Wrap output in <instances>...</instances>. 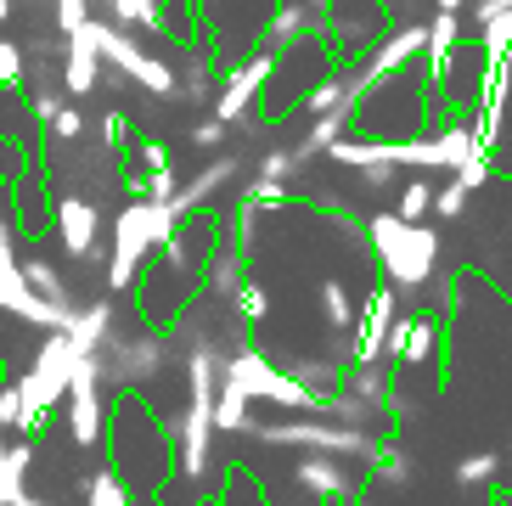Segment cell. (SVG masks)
Here are the masks:
<instances>
[{"label":"cell","mask_w":512,"mask_h":506,"mask_svg":"<svg viewBox=\"0 0 512 506\" xmlns=\"http://www.w3.org/2000/svg\"><path fill=\"white\" fill-rule=\"evenodd\" d=\"M366 242H372L377 265H383V276H389V287L400 298H417L434 287V276H439V231L434 225H411L394 209H383L366 220Z\"/></svg>","instance_id":"cell-1"},{"label":"cell","mask_w":512,"mask_h":506,"mask_svg":"<svg viewBox=\"0 0 512 506\" xmlns=\"http://www.w3.org/2000/svg\"><path fill=\"white\" fill-rule=\"evenodd\" d=\"M226 388H237L242 400L282 405V411H293V417H321V411H327V394L304 388L299 377L282 366V360H271L265 349H254V343L231 349V360H226Z\"/></svg>","instance_id":"cell-2"},{"label":"cell","mask_w":512,"mask_h":506,"mask_svg":"<svg viewBox=\"0 0 512 506\" xmlns=\"http://www.w3.org/2000/svg\"><path fill=\"white\" fill-rule=\"evenodd\" d=\"M259 445H276V450H304V456H344V462H366L383 450L372 428H349V422H332V417H299V422H265L254 428Z\"/></svg>","instance_id":"cell-3"},{"label":"cell","mask_w":512,"mask_h":506,"mask_svg":"<svg viewBox=\"0 0 512 506\" xmlns=\"http://www.w3.org/2000/svg\"><path fill=\"white\" fill-rule=\"evenodd\" d=\"M74 343H68V332H57L51 343H40V355H34V366L23 377H17V388H23V433L34 439V428H40V417H46L57 400H68V388H74Z\"/></svg>","instance_id":"cell-4"},{"label":"cell","mask_w":512,"mask_h":506,"mask_svg":"<svg viewBox=\"0 0 512 506\" xmlns=\"http://www.w3.org/2000/svg\"><path fill=\"white\" fill-rule=\"evenodd\" d=\"M417 57H428V29H417V23H406V29H394L383 45H372V51H366V62L344 79L355 113H361V107L372 102L383 85H394L400 74H411V68H417Z\"/></svg>","instance_id":"cell-5"},{"label":"cell","mask_w":512,"mask_h":506,"mask_svg":"<svg viewBox=\"0 0 512 506\" xmlns=\"http://www.w3.org/2000/svg\"><path fill=\"white\" fill-rule=\"evenodd\" d=\"M158 253V237H152V203L136 197L130 209H119V225H113V259H107V287L124 293V287L141 282V270L152 265Z\"/></svg>","instance_id":"cell-6"},{"label":"cell","mask_w":512,"mask_h":506,"mask_svg":"<svg viewBox=\"0 0 512 506\" xmlns=\"http://www.w3.org/2000/svg\"><path fill=\"white\" fill-rule=\"evenodd\" d=\"M96 45H102V62L124 68V79H136L147 96H175V90H181V74H175L164 57L141 51V45L130 40V34H119L113 23H96Z\"/></svg>","instance_id":"cell-7"},{"label":"cell","mask_w":512,"mask_h":506,"mask_svg":"<svg viewBox=\"0 0 512 506\" xmlns=\"http://www.w3.org/2000/svg\"><path fill=\"white\" fill-rule=\"evenodd\" d=\"M96 360H102V377H113V383H124V388H141V383H152V377L164 372L169 343L158 338V332H141V338H107Z\"/></svg>","instance_id":"cell-8"},{"label":"cell","mask_w":512,"mask_h":506,"mask_svg":"<svg viewBox=\"0 0 512 506\" xmlns=\"http://www.w3.org/2000/svg\"><path fill=\"white\" fill-rule=\"evenodd\" d=\"M276 68H282V57H276V51H265V45H259L254 57H242L237 68L226 74L220 96H214V119H220V124H242V119H248V107L265 96V85H271Z\"/></svg>","instance_id":"cell-9"},{"label":"cell","mask_w":512,"mask_h":506,"mask_svg":"<svg viewBox=\"0 0 512 506\" xmlns=\"http://www.w3.org/2000/svg\"><path fill=\"white\" fill-rule=\"evenodd\" d=\"M394 287L383 282V287H372L366 293V304H361V321H355V338H349V366H383L389 360V338H394Z\"/></svg>","instance_id":"cell-10"},{"label":"cell","mask_w":512,"mask_h":506,"mask_svg":"<svg viewBox=\"0 0 512 506\" xmlns=\"http://www.w3.org/2000/svg\"><path fill=\"white\" fill-rule=\"evenodd\" d=\"M102 360L96 355H79L74 366V388H68V433H74L79 450H96L102 445Z\"/></svg>","instance_id":"cell-11"},{"label":"cell","mask_w":512,"mask_h":506,"mask_svg":"<svg viewBox=\"0 0 512 506\" xmlns=\"http://www.w3.org/2000/svg\"><path fill=\"white\" fill-rule=\"evenodd\" d=\"M321 29L338 51H372V45L389 40V23H383V6L377 0H332L327 17H321Z\"/></svg>","instance_id":"cell-12"},{"label":"cell","mask_w":512,"mask_h":506,"mask_svg":"<svg viewBox=\"0 0 512 506\" xmlns=\"http://www.w3.org/2000/svg\"><path fill=\"white\" fill-rule=\"evenodd\" d=\"M51 231H57L62 253L74 259V265H91L96 259V242H102V209H96L91 197H57V209H51Z\"/></svg>","instance_id":"cell-13"},{"label":"cell","mask_w":512,"mask_h":506,"mask_svg":"<svg viewBox=\"0 0 512 506\" xmlns=\"http://www.w3.org/2000/svg\"><path fill=\"white\" fill-rule=\"evenodd\" d=\"M293 484H299L304 501H355V490H361V478H355V462H344V456H304L299 467H293Z\"/></svg>","instance_id":"cell-14"},{"label":"cell","mask_w":512,"mask_h":506,"mask_svg":"<svg viewBox=\"0 0 512 506\" xmlns=\"http://www.w3.org/2000/svg\"><path fill=\"white\" fill-rule=\"evenodd\" d=\"M321 29V12L310 6V0H282L271 17H265V34H259V45L265 51H276V57H287V51H299L310 34Z\"/></svg>","instance_id":"cell-15"},{"label":"cell","mask_w":512,"mask_h":506,"mask_svg":"<svg viewBox=\"0 0 512 506\" xmlns=\"http://www.w3.org/2000/svg\"><path fill=\"white\" fill-rule=\"evenodd\" d=\"M439 355V315H400L394 321V338H389V366H428Z\"/></svg>","instance_id":"cell-16"},{"label":"cell","mask_w":512,"mask_h":506,"mask_svg":"<svg viewBox=\"0 0 512 506\" xmlns=\"http://www.w3.org/2000/svg\"><path fill=\"white\" fill-rule=\"evenodd\" d=\"M96 79H102V45H96V17L68 40V57H62V90L68 96H91Z\"/></svg>","instance_id":"cell-17"},{"label":"cell","mask_w":512,"mask_h":506,"mask_svg":"<svg viewBox=\"0 0 512 506\" xmlns=\"http://www.w3.org/2000/svg\"><path fill=\"white\" fill-rule=\"evenodd\" d=\"M242 282H248V270H242V242H226V248H214L209 259H203V298L231 304V298L242 293Z\"/></svg>","instance_id":"cell-18"},{"label":"cell","mask_w":512,"mask_h":506,"mask_svg":"<svg viewBox=\"0 0 512 506\" xmlns=\"http://www.w3.org/2000/svg\"><path fill=\"white\" fill-rule=\"evenodd\" d=\"M242 164H248V158H214V164H203V169H197V180H192V186H181V197H175V209H181L186 220H192V214L203 209V203H209V197L220 192V186H231V180L242 175Z\"/></svg>","instance_id":"cell-19"},{"label":"cell","mask_w":512,"mask_h":506,"mask_svg":"<svg viewBox=\"0 0 512 506\" xmlns=\"http://www.w3.org/2000/svg\"><path fill=\"white\" fill-rule=\"evenodd\" d=\"M107 338H113V304H107V298H96V304L74 310V321H68V343H74V355H102Z\"/></svg>","instance_id":"cell-20"},{"label":"cell","mask_w":512,"mask_h":506,"mask_svg":"<svg viewBox=\"0 0 512 506\" xmlns=\"http://www.w3.org/2000/svg\"><path fill=\"white\" fill-rule=\"evenodd\" d=\"M355 321H361V310H355L349 287L338 282V276H327V282H321V327H327L332 338H355Z\"/></svg>","instance_id":"cell-21"},{"label":"cell","mask_w":512,"mask_h":506,"mask_svg":"<svg viewBox=\"0 0 512 506\" xmlns=\"http://www.w3.org/2000/svg\"><path fill=\"white\" fill-rule=\"evenodd\" d=\"M462 51V17L456 12H439L434 23H428V79L445 74V62Z\"/></svg>","instance_id":"cell-22"},{"label":"cell","mask_w":512,"mask_h":506,"mask_svg":"<svg viewBox=\"0 0 512 506\" xmlns=\"http://www.w3.org/2000/svg\"><path fill=\"white\" fill-rule=\"evenodd\" d=\"M29 462H34V445L0 450V506H23V501H29V490H23V473H29Z\"/></svg>","instance_id":"cell-23"},{"label":"cell","mask_w":512,"mask_h":506,"mask_svg":"<svg viewBox=\"0 0 512 506\" xmlns=\"http://www.w3.org/2000/svg\"><path fill=\"white\" fill-rule=\"evenodd\" d=\"M23 276H29V287L40 298H51V304H62V310H74V293H68V276H62L51 259H40V253H29L23 259Z\"/></svg>","instance_id":"cell-24"},{"label":"cell","mask_w":512,"mask_h":506,"mask_svg":"<svg viewBox=\"0 0 512 506\" xmlns=\"http://www.w3.org/2000/svg\"><path fill=\"white\" fill-rule=\"evenodd\" d=\"M175 74H181V90H175L181 102H203L214 90V79H226V74H214V51H192Z\"/></svg>","instance_id":"cell-25"},{"label":"cell","mask_w":512,"mask_h":506,"mask_svg":"<svg viewBox=\"0 0 512 506\" xmlns=\"http://www.w3.org/2000/svg\"><path fill=\"white\" fill-rule=\"evenodd\" d=\"M372 478L383 484V490H406L411 478H417V462H411L400 445H389V439H383V450L372 456Z\"/></svg>","instance_id":"cell-26"},{"label":"cell","mask_w":512,"mask_h":506,"mask_svg":"<svg viewBox=\"0 0 512 506\" xmlns=\"http://www.w3.org/2000/svg\"><path fill=\"white\" fill-rule=\"evenodd\" d=\"M107 12L119 17L124 29L164 34V0H107Z\"/></svg>","instance_id":"cell-27"},{"label":"cell","mask_w":512,"mask_h":506,"mask_svg":"<svg viewBox=\"0 0 512 506\" xmlns=\"http://www.w3.org/2000/svg\"><path fill=\"white\" fill-rule=\"evenodd\" d=\"M231 310H237L242 327H259V321H271V287H265V282H242V293L231 298Z\"/></svg>","instance_id":"cell-28"},{"label":"cell","mask_w":512,"mask_h":506,"mask_svg":"<svg viewBox=\"0 0 512 506\" xmlns=\"http://www.w3.org/2000/svg\"><path fill=\"white\" fill-rule=\"evenodd\" d=\"M496 473H501L496 450H473V456H462V462H456V484H462V490H484Z\"/></svg>","instance_id":"cell-29"},{"label":"cell","mask_w":512,"mask_h":506,"mask_svg":"<svg viewBox=\"0 0 512 506\" xmlns=\"http://www.w3.org/2000/svg\"><path fill=\"white\" fill-rule=\"evenodd\" d=\"M434 186H428V180H411L406 192H400V203H394V214H400V220H411V225H428V214H434Z\"/></svg>","instance_id":"cell-30"},{"label":"cell","mask_w":512,"mask_h":506,"mask_svg":"<svg viewBox=\"0 0 512 506\" xmlns=\"http://www.w3.org/2000/svg\"><path fill=\"white\" fill-rule=\"evenodd\" d=\"M248 405H254V400H242L237 388L220 383V405H214V422H220V433H248Z\"/></svg>","instance_id":"cell-31"},{"label":"cell","mask_w":512,"mask_h":506,"mask_svg":"<svg viewBox=\"0 0 512 506\" xmlns=\"http://www.w3.org/2000/svg\"><path fill=\"white\" fill-rule=\"evenodd\" d=\"M299 169L304 164H299V152H293V147H271L265 158H259V180H271V186H287Z\"/></svg>","instance_id":"cell-32"},{"label":"cell","mask_w":512,"mask_h":506,"mask_svg":"<svg viewBox=\"0 0 512 506\" xmlns=\"http://www.w3.org/2000/svg\"><path fill=\"white\" fill-rule=\"evenodd\" d=\"M85 506H136V501H130V490H124V478L96 473L91 484H85Z\"/></svg>","instance_id":"cell-33"},{"label":"cell","mask_w":512,"mask_h":506,"mask_svg":"<svg viewBox=\"0 0 512 506\" xmlns=\"http://www.w3.org/2000/svg\"><path fill=\"white\" fill-rule=\"evenodd\" d=\"M479 45H484V57H512V12L479 23Z\"/></svg>","instance_id":"cell-34"},{"label":"cell","mask_w":512,"mask_h":506,"mask_svg":"<svg viewBox=\"0 0 512 506\" xmlns=\"http://www.w3.org/2000/svg\"><path fill=\"white\" fill-rule=\"evenodd\" d=\"M46 130H51V141H57V147H79V141H85V119H79V107H62Z\"/></svg>","instance_id":"cell-35"},{"label":"cell","mask_w":512,"mask_h":506,"mask_svg":"<svg viewBox=\"0 0 512 506\" xmlns=\"http://www.w3.org/2000/svg\"><path fill=\"white\" fill-rule=\"evenodd\" d=\"M85 23H91V0H57V34L62 40H74Z\"/></svg>","instance_id":"cell-36"},{"label":"cell","mask_w":512,"mask_h":506,"mask_svg":"<svg viewBox=\"0 0 512 506\" xmlns=\"http://www.w3.org/2000/svg\"><path fill=\"white\" fill-rule=\"evenodd\" d=\"M467 197H473V192H467V186H462V180H445V186H439V197H434V214H439V220H456V214H462L467 209Z\"/></svg>","instance_id":"cell-37"},{"label":"cell","mask_w":512,"mask_h":506,"mask_svg":"<svg viewBox=\"0 0 512 506\" xmlns=\"http://www.w3.org/2000/svg\"><path fill=\"white\" fill-rule=\"evenodd\" d=\"M23 57H29L23 45L0 40V85H6V90H17V85H23Z\"/></svg>","instance_id":"cell-38"},{"label":"cell","mask_w":512,"mask_h":506,"mask_svg":"<svg viewBox=\"0 0 512 506\" xmlns=\"http://www.w3.org/2000/svg\"><path fill=\"white\" fill-rule=\"evenodd\" d=\"M96 130H102V147L107 152H130V124H124V113H102Z\"/></svg>","instance_id":"cell-39"},{"label":"cell","mask_w":512,"mask_h":506,"mask_svg":"<svg viewBox=\"0 0 512 506\" xmlns=\"http://www.w3.org/2000/svg\"><path fill=\"white\" fill-rule=\"evenodd\" d=\"M383 417H389L394 428H406V422L417 417V400H411L406 388H389V400H383Z\"/></svg>","instance_id":"cell-40"},{"label":"cell","mask_w":512,"mask_h":506,"mask_svg":"<svg viewBox=\"0 0 512 506\" xmlns=\"http://www.w3.org/2000/svg\"><path fill=\"white\" fill-rule=\"evenodd\" d=\"M226 130H231V124H220V119H214V113H209V119H197V124H192V147L214 152V147H220V141H226Z\"/></svg>","instance_id":"cell-41"},{"label":"cell","mask_w":512,"mask_h":506,"mask_svg":"<svg viewBox=\"0 0 512 506\" xmlns=\"http://www.w3.org/2000/svg\"><path fill=\"white\" fill-rule=\"evenodd\" d=\"M136 164H141V175H158V169H175V164H169V147H164V141H141V147H136Z\"/></svg>","instance_id":"cell-42"},{"label":"cell","mask_w":512,"mask_h":506,"mask_svg":"<svg viewBox=\"0 0 512 506\" xmlns=\"http://www.w3.org/2000/svg\"><path fill=\"white\" fill-rule=\"evenodd\" d=\"M62 107H68V102H62L57 90H34V96H29V113H34V124H51V119L62 113Z\"/></svg>","instance_id":"cell-43"},{"label":"cell","mask_w":512,"mask_h":506,"mask_svg":"<svg viewBox=\"0 0 512 506\" xmlns=\"http://www.w3.org/2000/svg\"><path fill=\"white\" fill-rule=\"evenodd\" d=\"M0 422H6V428H23V388L17 383L0 388Z\"/></svg>","instance_id":"cell-44"},{"label":"cell","mask_w":512,"mask_h":506,"mask_svg":"<svg viewBox=\"0 0 512 506\" xmlns=\"http://www.w3.org/2000/svg\"><path fill=\"white\" fill-rule=\"evenodd\" d=\"M490 175H496V164H490V152H473V164H467V169H462V175H456V180H462L467 192H479V186H484V180H490Z\"/></svg>","instance_id":"cell-45"},{"label":"cell","mask_w":512,"mask_h":506,"mask_svg":"<svg viewBox=\"0 0 512 506\" xmlns=\"http://www.w3.org/2000/svg\"><path fill=\"white\" fill-rule=\"evenodd\" d=\"M462 6L467 0H439V12H456V17H462Z\"/></svg>","instance_id":"cell-46"},{"label":"cell","mask_w":512,"mask_h":506,"mask_svg":"<svg viewBox=\"0 0 512 506\" xmlns=\"http://www.w3.org/2000/svg\"><path fill=\"white\" fill-rule=\"evenodd\" d=\"M23 506H51V501H40V495H29V501H23Z\"/></svg>","instance_id":"cell-47"},{"label":"cell","mask_w":512,"mask_h":506,"mask_svg":"<svg viewBox=\"0 0 512 506\" xmlns=\"http://www.w3.org/2000/svg\"><path fill=\"white\" fill-rule=\"evenodd\" d=\"M507 456H512V439H507Z\"/></svg>","instance_id":"cell-48"}]
</instances>
